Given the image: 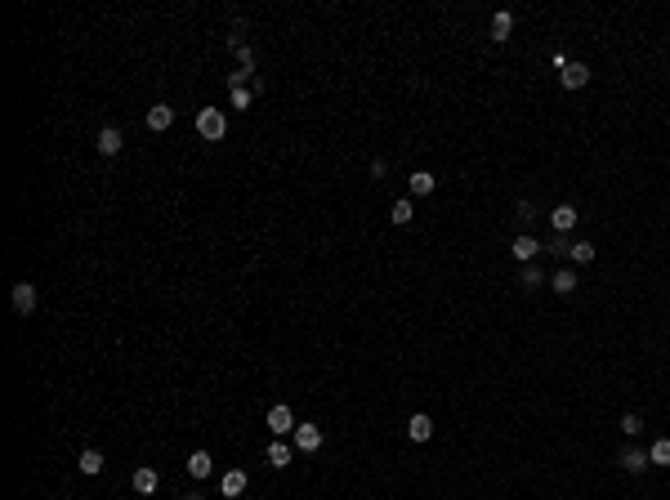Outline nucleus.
Listing matches in <instances>:
<instances>
[{
	"label": "nucleus",
	"instance_id": "1",
	"mask_svg": "<svg viewBox=\"0 0 670 500\" xmlns=\"http://www.w3.org/2000/svg\"><path fill=\"white\" fill-rule=\"evenodd\" d=\"M197 135L210 139V143L224 139V135H228V116H224L220 108H201V112H197Z\"/></svg>",
	"mask_w": 670,
	"mask_h": 500
},
{
	"label": "nucleus",
	"instance_id": "2",
	"mask_svg": "<svg viewBox=\"0 0 670 500\" xmlns=\"http://www.w3.org/2000/svg\"><path fill=\"white\" fill-rule=\"evenodd\" d=\"M264 420H268V429H273V438H291V433H295V411L287 402H273Z\"/></svg>",
	"mask_w": 670,
	"mask_h": 500
},
{
	"label": "nucleus",
	"instance_id": "3",
	"mask_svg": "<svg viewBox=\"0 0 670 500\" xmlns=\"http://www.w3.org/2000/svg\"><path fill=\"white\" fill-rule=\"evenodd\" d=\"M322 442H326V433L317 429V425H295V433H291V447L295 452H322Z\"/></svg>",
	"mask_w": 670,
	"mask_h": 500
},
{
	"label": "nucleus",
	"instance_id": "4",
	"mask_svg": "<svg viewBox=\"0 0 670 500\" xmlns=\"http://www.w3.org/2000/svg\"><path fill=\"white\" fill-rule=\"evenodd\" d=\"M9 299H14V313H23V318H31V313H36V304H41V295H36V286H31V281H14Z\"/></svg>",
	"mask_w": 670,
	"mask_h": 500
},
{
	"label": "nucleus",
	"instance_id": "5",
	"mask_svg": "<svg viewBox=\"0 0 670 500\" xmlns=\"http://www.w3.org/2000/svg\"><path fill=\"white\" fill-rule=\"evenodd\" d=\"M559 85H563V90H581V85H590V68H585V63H572V58H567L563 68H559Z\"/></svg>",
	"mask_w": 670,
	"mask_h": 500
},
{
	"label": "nucleus",
	"instance_id": "6",
	"mask_svg": "<svg viewBox=\"0 0 670 500\" xmlns=\"http://www.w3.org/2000/svg\"><path fill=\"white\" fill-rule=\"evenodd\" d=\"M577 219H581V214H577V206H567V202H563V206H555V210H550V228H555L559 237H567V232L577 228Z\"/></svg>",
	"mask_w": 670,
	"mask_h": 500
},
{
	"label": "nucleus",
	"instance_id": "7",
	"mask_svg": "<svg viewBox=\"0 0 670 500\" xmlns=\"http://www.w3.org/2000/svg\"><path fill=\"white\" fill-rule=\"evenodd\" d=\"M121 147H125L121 125H103V130H98V157H116Z\"/></svg>",
	"mask_w": 670,
	"mask_h": 500
},
{
	"label": "nucleus",
	"instance_id": "8",
	"mask_svg": "<svg viewBox=\"0 0 670 500\" xmlns=\"http://www.w3.org/2000/svg\"><path fill=\"white\" fill-rule=\"evenodd\" d=\"M291 456H295V447H291L287 438H273V442H268V452H264V460L273 464V469H287Z\"/></svg>",
	"mask_w": 670,
	"mask_h": 500
},
{
	"label": "nucleus",
	"instance_id": "9",
	"mask_svg": "<svg viewBox=\"0 0 670 500\" xmlns=\"http://www.w3.org/2000/svg\"><path fill=\"white\" fill-rule=\"evenodd\" d=\"M510 250H514V259H518V264H532L536 255H541V241H536L532 232H518V237H514V246H510Z\"/></svg>",
	"mask_w": 670,
	"mask_h": 500
},
{
	"label": "nucleus",
	"instance_id": "10",
	"mask_svg": "<svg viewBox=\"0 0 670 500\" xmlns=\"http://www.w3.org/2000/svg\"><path fill=\"white\" fill-rule=\"evenodd\" d=\"M170 125H175V108H170V103H153V108H148V130L165 135Z\"/></svg>",
	"mask_w": 670,
	"mask_h": 500
},
{
	"label": "nucleus",
	"instance_id": "11",
	"mask_svg": "<svg viewBox=\"0 0 670 500\" xmlns=\"http://www.w3.org/2000/svg\"><path fill=\"white\" fill-rule=\"evenodd\" d=\"M161 487V474L153 469V464H139V469H134V491L139 496H153Z\"/></svg>",
	"mask_w": 670,
	"mask_h": 500
},
{
	"label": "nucleus",
	"instance_id": "12",
	"mask_svg": "<svg viewBox=\"0 0 670 500\" xmlns=\"http://www.w3.org/2000/svg\"><path fill=\"white\" fill-rule=\"evenodd\" d=\"M407 438H411V442H429V438H433V420H429L425 411H416L411 420H407Z\"/></svg>",
	"mask_w": 670,
	"mask_h": 500
},
{
	"label": "nucleus",
	"instance_id": "13",
	"mask_svg": "<svg viewBox=\"0 0 670 500\" xmlns=\"http://www.w3.org/2000/svg\"><path fill=\"white\" fill-rule=\"evenodd\" d=\"M246 482H250V478H246V469H228V474L220 478V491H224L228 500H237V496L246 491Z\"/></svg>",
	"mask_w": 670,
	"mask_h": 500
},
{
	"label": "nucleus",
	"instance_id": "14",
	"mask_svg": "<svg viewBox=\"0 0 670 500\" xmlns=\"http://www.w3.org/2000/svg\"><path fill=\"white\" fill-rule=\"evenodd\" d=\"M617 460H622V469H626V474H644V469H648V452H644V447H626V452L617 456Z\"/></svg>",
	"mask_w": 670,
	"mask_h": 500
},
{
	"label": "nucleus",
	"instance_id": "15",
	"mask_svg": "<svg viewBox=\"0 0 670 500\" xmlns=\"http://www.w3.org/2000/svg\"><path fill=\"white\" fill-rule=\"evenodd\" d=\"M411 219H416V202H411V197H398V202L389 206V224H398V228H407Z\"/></svg>",
	"mask_w": 670,
	"mask_h": 500
},
{
	"label": "nucleus",
	"instance_id": "16",
	"mask_svg": "<svg viewBox=\"0 0 670 500\" xmlns=\"http://www.w3.org/2000/svg\"><path fill=\"white\" fill-rule=\"evenodd\" d=\"M577 286H581V277L572 269H559L555 277H550V291H555V295H577Z\"/></svg>",
	"mask_w": 670,
	"mask_h": 500
},
{
	"label": "nucleus",
	"instance_id": "17",
	"mask_svg": "<svg viewBox=\"0 0 670 500\" xmlns=\"http://www.w3.org/2000/svg\"><path fill=\"white\" fill-rule=\"evenodd\" d=\"M433 188H438V179H433L429 170H416V175L407 179V197H429Z\"/></svg>",
	"mask_w": 670,
	"mask_h": 500
},
{
	"label": "nucleus",
	"instance_id": "18",
	"mask_svg": "<svg viewBox=\"0 0 670 500\" xmlns=\"http://www.w3.org/2000/svg\"><path fill=\"white\" fill-rule=\"evenodd\" d=\"M510 31H514V14H510V9H496V14H492V41H496V45L510 41Z\"/></svg>",
	"mask_w": 670,
	"mask_h": 500
},
{
	"label": "nucleus",
	"instance_id": "19",
	"mask_svg": "<svg viewBox=\"0 0 670 500\" xmlns=\"http://www.w3.org/2000/svg\"><path fill=\"white\" fill-rule=\"evenodd\" d=\"M210 469H215V460H210V452H192L188 456V478H210Z\"/></svg>",
	"mask_w": 670,
	"mask_h": 500
},
{
	"label": "nucleus",
	"instance_id": "20",
	"mask_svg": "<svg viewBox=\"0 0 670 500\" xmlns=\"http://www.w3.org/2000/svg\"><path fill=\"white\" fill-rule=\"evenodd\" d=\"M76 469L86 474V478L103 474V452H94V447H90V452H81V456H76Z\"/></svg>",
	"mask_w": 670,
	"mask_h": 500
},
{
	"label": "nucleus",
	"instance_id": "21",
	"mask_svg": "<svg viewBox=\"0 0 670 500\" xmlns=\"http://www.w3.org/2000/svg\"><path fill=\"white\" fill-rule=\"evenodd\" d=\"M648 464H666V469H670V438H657V442L648 447Z\"/></svg>",
	"mask_w": 670,
	"mask_h": 500
},
{
	"label": "nucleus",
	"instance_id": "22",
	"mask_svg": "<svg viewBox=\"0 0 670 500\" xmlns=\"http://www.w3.org/2000/svg\"><path fill=\"white\" fill-rule=\"evenodd\" d=\"M541 281H545V273L536 269V264H523V273H518V286H523V291H536Z\"/></svg>",
	"mask_w": 670,
	"mask_h": 500
},
{
	"label": "nucleus",
	"instance_id": "23",
	"mask_svg": "<svg viewBox=\"0 0 670 500\" xmlns=\"http://www.w3.org/2000/svg\"><path fill=\"white\" fill-rule=\"evenodd\" d=\"M567 255H572V264H590L599 250H594V241H572V250H567Z\"/></svg>",
	"mask_w": 670,
	"mask_h": 500
},
{
	"label": "nucleus",
	"instance_id": "24",
	"mask_svg": "<svg viewBox=\"0 0 670 500\" xmlns=\"http://www.w3.org/2000/svg\"><path fill=\"white\" fill-rule=\"evenodd\" d=\"M622 433H626V438H639V433H644V420H639L634 411H626V415H622Z\"/></svg>",
	"mask_w": 670,
	"mask_h": 500
},
{
	"label": "nucleus",
	"instance_id": "25",
	"mask_svg": "<svg viewBox=\"0 0 670 500\" xmlns=\"http://www.w3.org/2000/svg\"><path fill=\"white\" fill-rule=\"evenodd\" d=\"M232 54H237V68L242 72H255V49H250V45H237Z\"/></svg>",
	"mask_w": 670,
	"mask_h": 500
},
{
	"label": "nucleus",
	"instance_id": "26",
	"mask_svg": "<svg viewBox=\"0 0 670 500\" xmlns=\"http://www.w3.org/2000/svg\"><path fill=\"white\" fill-rule=\"evenodd\" d=\"M228 108L246 112V108H250V90H228Z\"/></svg>",
	"mask_w": 670,
	"mask_h": 500
},
{
	"label": "nucleus",
	"instance_id": "27",
	"mask_svg": "<svg viewBox=\"0 0 670 500\" xmlns=\"http://www.w3.org/2000/svg\"><path fill=\"white\" fill-rule=\"evenodd\" d=\"M514 214H518V224L527 228V224L536 219V206H532V202H518V210H514Z\"/></svg>",
	"mask_w": 670,
	"mask_h": 500
},
{
	"label": "nucleus",
	"instance_id": "28",
	"mask_svg": "<svg viewBox=\"0 0 670 500\" xmlns=\"http://www.w3.org/2000/svg\"><path fill=\"white\" fill-rule=\"evenodd\" d=\"M541 250H555V255H567V250H572V246H567V241L559 237V232H555V237H550V241H545Z\"/></svg>",
	"mask_w": 670,
	"mask_h": 500
}]
</instances>
